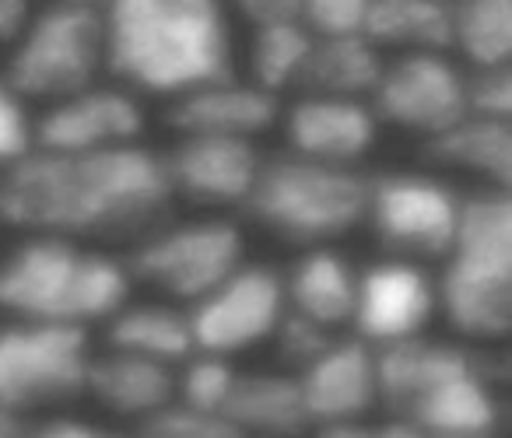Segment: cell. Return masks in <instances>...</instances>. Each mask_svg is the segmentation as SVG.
I'll list each match as a JSON object with an SVG mask.
<instances>
[{
    "label": "cell",
    "instance_id": "obj_1",
    "mask_svg": "<svg viewBox=\"0 0 512 438\" xmlns=\"http://www.w3.org/2000/svg\"><path fill=\"white\" fill-rule=\"evenodd\" d=\"M176 207L162 151H43L0 169V225L74 242H134Z\"/></svg>",
    "mask_w": 512,
    "mask_h": 438
},
{
    "label": "cell",
    "instance_id": "obj_2",
    "mask_svg": "<svg viewBox=\"0 0 512 438\" xmlns=\"http://www.w3.org/2000/svg\"><path fill=\"white\" fill-rule=\"evenodd\" d=\"M106 74L127 92L179 99L235 78L228 0H102Z\"/></svg>",
    "mask_w": 512,
    "mask_h": 438
},
{
    "label": "cell",
    "instance_id": "obj_3",
    "mask_svg": "<svg viewBox=\"0 0 512 438\" xmlns=\"http://www.w3.org/2000/svg\"><path fill=\"white\" fill-rule=\"evenodd\" d=\"M379 410L428 435H498L502 379L488 347L428 333L376 347Z\"/></svg>",
    "mask_w": 512,
    "mask_h": 438
},
{
    "label": "cell",
    "instance_id": "obj_4",
    "mask_svg": "<svg viewBox=\"0 0 512 438\" xmlns=\"http://www.w3.org/2000/svg\"><path fill=\"white\" fill-rule=\"evenodd\" d=\"M134 298L123 256L60 235H29L0 260V312L57 326H99Z\"/></svg>",
    "mask_w": 512,
    "mask_h": 438
},
{
    "label": "cell",
    "instance_id": "obj_5",
    "mask_svg": "<svg viewBox=\"0 0 512 438\" xmlns=\"http://www.w3.org/2000/svg\"><path fill=\"white\" fill-rule=\"evenodd\" d=\"M439 316L456 340L502 344L512 330V197L477 186L463 193L453 249L435 277Z\"/></svg>",
    "mask_w": 512,
    "mask_h": 438
},
{
    "label": "cell",
    "instance_id": "obj_6",
    "mask_svg": "<svg viewBox=\"0 0 512 438\" xmlns=\"http://www.w3.org/2000/svg\"><path fill=\"white\" fill-rule=\"evenodd\" d=\"M369 172L362 165H327L295 151L264 155L242 214L288 246H334L365 225Z\"/></svg>",
    "mask_w": 512,
    "mask_h": 438
},
{
    "label": "cell",
    "instance_id": "obj_7",
    "mask_svg": "<svg viewBox=\"0 0 512 438\" xmlns=\"http://www.w3.org/2000/svg\"><path fill=\"white\" fill-rule=\"evenodd\" d=\"M106 71L102 8L50 0L32 11L22 36L11 43L4 81L25 102H57L95 85Z\"/></svg>",
    "mask_w": 512,
    "mask_h": 438
},
{
    "label": "cell",
    "instance_id": "obj_8",
    "mask_svg": "<svg viewBox=\"0 0 512 438\" xmlns=\"http://www.w3.org/2000/svg\"><path fill=\"white\" fill-rule=\"evenodd\" d=\"M242 260H246V235L235 221H176L172 214L130 242L123 256L134 284H148L165 302H176L183 309L207 295L218 281H225Z\"/></svg>",
    "mask_w": 512,
    "mask_h": 438
},
{
    "label": "cell",
    "instance_id": "obj_9",
    "mask_svg": "<svg viewBox=\"0 0 512 438\" xmlns=\"http://www.w3.org/2000/svg\"><path fill=\"white\" fill-rule=\"evenodd\" d=\"M92 337L81 326L0 323V407L43 417L85 396Z\"/></svg>",
    "mask_w": 512,
    "mask_h": 438
},
{
    "label": "cell",
    "instance_id": "obj_10",
    "mask_svg": "<svg viewBox=\"0 0 512 438\" xmlns=\"http://www.w3.org/2000/svg\"><path fill=\"white\" fill-rule=\"evenodd\" d=\"M463 193L435 172L397 169L369 176L365 228L386 256L442 263L453 249Z\"/></svg>",
    "mask_w": 512,
    "mask_h": 438
},
{
    "label": "cell",
    "instance_id": "obj_11",
    "mask_svg": "<svg viewBox=\"0 0 512 438\" xmlns=\"http://www.w3.org/2000/svg\"><path fill=\"white\" fill-rule=\"evenodd\" d=\"M285 281L271 263L242 260L225 281L186 305L193 347L204 354L239 358L246 351L271 344L285 316Z\"/></svg>",
    "mask_w": 512,
    "mask_h": 438
},
{
    "label": "cell",
    "instance_id": "obj_12",
    "mask_svg": "<svg viewBox=\"0 0 512 438\" xmlns=\"http://www.w3.org/2000/svg\"><path fill=\"white\" fill-rule=\"evenodd\" d=\"M369 106L379 127L428 141L467 116V71L449 53H397L383 60Z\"/></svg>",
    "mask_w": 512,
    "mask_h": 438
},
{
    "label": "cell",
    "instance_id": "obj_13",
    "mask_svg": "<svg viewBox=\"0 0 512 438\" xmlns=\"http://www.w3.org/2000/svg\"><path fill=\"white\" fill-rule=\"evenodd\" d=\"M439 316L435 302V274L428 263L383 256L358 270L351 333L369 347H390L428 333Z\"/></svg>",
    "mask_w": 512,
    "mask_h": 438
},
{
    "label": "cell",
    "instance_id": "obj_14",
    "mask_svg": "<svg viewBox=\"0 0 512 438\" xmlns=\"http://www.w3.org/2000/svg\"><path fill=\"white\" fill-rule=\"evenodd\" d=\"M165 158L172 197L207 211H242L264 165L256 141L239 137H190L183 134Z\"/></svg>",
    "mask_w": 512,
    "mask_h": 438
},
{
    "label": "cell",
    "instance_id": "obj_15",
    "mask_svg": "<svg viewBox=\"0 0 512 438\" xmlns=\"http://www.w3.org/2000/svg\"><path fill=\"white\" fill-rule=\"evenodd\" d=\"M148 116L141 95L123 85H88L57 99L36 116V148L43 151H106L144 144Z\"/></svg>",
    "mask_w": 512,
    "mask_h": 438
},
{
    "label": "cell",
    "instance_id": "obj_16",
    "mask_svg": "<svg viewBox=\"0 0 512 438\" xmlns=\"http://www.w3.org/2000/svg\"><path fill=\"white\" fill-rule=\"evenodd\" d=\"M288 151L327 165H362L379 144V120L369 99L341 95H299L281 109Z\"/></svg>",
    "mask_w": 512,
    "mask_h": 438
},
{
    "label": "cell",
    "instance_id": "obj_17",
    "mask_svg": "<svg viewBox=\"0 0 512 438\" xmlns=\"http://www.w3.org/2000/svg\"><path fill=\"white\" fill-rule=\"evenodd\" d=\"M306 400L309 424L355 421L379 410L376 386V347L358 340L355 333H337L327 351L316 354L302 372H295Z\"/></svg>",
    "mask_w": 512,
    "mask_h": 438
},
{
    "label": "cell",
    "instance_id": "obj_18",
    "mask_svg": "<svg viewBox=\"0 0 512 438\" xmlns=\"http://www.w3.org/2000/svg\"><path fill=\"white\" fill-rule=\"evenodd\" d=\"M281 109H285L281 106V95L264 92L253 81L225 78L172 99L169 127L176 130V137L190 134L260 141V137L278 127Z\"/></svg>",
    "mask_w": 512,
    "mask_h": 438
},
{
    "label": "cell",
    "instance_id": "obj_19",
    "mask_svg": "<svg viewBox=\"0 0 512 438\" xmlns=\"http://www.w3.org/2000/svg\"><path fill=\"white\" fill-rule=\"evenodd\" d=\"M85 396L113 424L123 421L134 428L176 400V368L141 354L113 351V347H106L102 354L92 351Z\"/></svg>",
    "mask_w": 512,
    "mask_h": 438
},
{
    "label": "cell",
    "instance_id": "obj_20",
    "mask_svg": "<svg viewBox=\"0 0 512 438\" xmlns=\"http://www.w3.org/2000/svg\"><path fill=\"white\" fill-rule=\"evenodd\" d=\"M221 414L246 438H306L313 428L299 379L288 368L235 372L232 393Z\"/></svg>",
    "mask_w": 512,
    "mask_h": 438
},
{
    "label": "cell",
    "instance_id": "obj_21",
    "mask_svg": "<svg viewBox=\"0 0 512 438\" xmlns=\"http://www.w3.org/2000/svg\"><path fill=\"white\" fill-rule=\"evenodd\" d=\"M285 281V305L327 330L341 333L351 323L355 309L358 267L334 246H309L281 270Z\"/></svg>",
    "mask_w": 512,
    "mask_h": 438
},
{
    "label": "cell",
    "instance_id": "obj_22",
    "mask_svg": "<svg viewBox=\"0 0 512 438\" xmlns=\"http://www.w3.org/2000/svg\"><path fill=\"white\" fill-rule=\"evenodd\" d=\"M425 158L439 169L474 176L481 186H512V123L488 116H463L425 141Z\"/></svg>",
    "mask_w": 512,
    "mask_h": 438
},
{
    "label": "cell",
    "instance_id": "obj_23",
    "mask_svg": "<svg viewBox=\"0 0 512 438\" xmlns=\"http://www.w3.org/2000/svg\"><path fill=\"white\" fill-rule=\"evenodd\" d=\"M102 326H106V347L141 354V358L162 361L172 368L197 351L186 309L176 302H165V298L162 302H134L130 298Z\"/></svg>",
    "mask_w": 512,
    "mask_h": 438
},
{
    "label": "cell",
    "instance_id": "obj_24",
    "mask_svg": "<svg viewBox=\"0 0 512 438\" xmlns=\"http://www.w3.org/2000/svg\"><path fill=\"white\" fill-rule=\"evenodd\" d=\"M379 71H383V50H376L362 32H355V36H313V50L302 64L295 92L369 99Z\"/></svg>",
    "mask_w": 512,
    "mask_h": 438
},
{
    "label": "cell",
    "instance_id": "obj_25",
    "mask_svg": "<svg viewBox=\"0 0 512 438\" xmlns=\"http://www.w3.org/2000/svg\"><path fill=\"white\" fill-rule=\"evenodd\" d=\"M362 36L376 50L449 53L453 50V0H369Z\"/></svg>",
    "mask_w": 512,
    "mask_h": 438
},
{
    "label": "cell",
    "instance_id": "obj_26",
    "mask_svg": "<svg viewBox=\"0 0 512 438\" xmlns=\"http://www.w3.org/2000/svg\"><path fill=\"white\" fill-rule=\"evenodd\" d=\"M309 50H313V32L302 22L253 25V39H249L246 53L249 81L271 95L292 92L299 85V74Z\"/></svg>",
    "mask_w": 512,
    "mask_h": 438
},
{
    "label": "cell",
    "instance_id": "obj_27",
    "mask_svg": "<svg viewBox=\"0 0 512 438\" xmlns=\"http://www.w3.org/2000/svg\"><path fill=\"white\" fill-rule=\"evenodd\" d=\"M470 67L512 64V0H453V50Z\"/></svg>",
    "mask_w": 512,
    "mask_h": 438
},
{
    "label": "cell",
    "instance_id": "obj_28",
    "mask_svg": "<svg viewBox=\"0 0 512 438\" xmlns=\"http://www.w3.org/2000/svg\"><path fill=\"white\" fill-rule=\"evenodd\" d=\"M235 372L239 368H235L232 358L193 351L190 358L176 365V403L207 410V414H221L228 393H232Z\"/></svg>",
    "mask_w": 512,
    "mask_h": 438
},
{
    "label": "cell",
    "instance_id": "obj_29",
    "mask_svg": "<svg viewBox=\"0 0 512 438\" xmlns=\"http://www.w3.org/2000/svg\"><path fill=\"white\" fill-rule=\"evenodd\" d=\"M130 438H246L225 414H207L172 400L130 428Z\"/></svg>",
    "mask_w": 512,
    "mask_h": 438
},
{
    "label": "cell",
    "instance_id": "obj_30",
    "mask_svg": "<svg viewBox=\"0 0 512 438\" xmlns=\"http://www.w3.org/2000/svg\"><path fill=\"white\" fill-rule=\"evenodd\" d=\"M334 337H337L334 330H327V326H320V323H313V319L299 316V312L285 309V316H281L271 344H274V354H278L281 368H288V372H302L316 354L327 351V344Z\"/></svg>",
    "mask_w": 512,
    "mask_h": 438
},
{
    "label": "cell",
    "instance_id": "obj_31",
    "mask_svg": "<svg viewBox=\"0 0 512 438\" xmlns=\"http://www.w3.org/2000/svg\"><path fill=\"white\" fill-rule=\"evenodd\" d=\"M36 148V116L29 113V102L0 78V169L25 158Z\"/></svg>",
    "mask_w": 512,
    "mask_h": 438
},
{
    "label": "cell",
    "instance_id": "obj_32",
    "mask_svg": "<svg viewBox=\"0 0 512 438\" xmlns=\"http://www.w3.org/2000/svg\"><path fill=\"white\" fill-rule=\"evenodd\" d=\"M467 113L512 123V64L474 67L467 74Z\"/></svg>",
    "mask_w": 512,
    "mask_h": 438
},
{
    "label": "cell",
    "instance_id": "obj_33",
    "mask_svg": "<svg viewBox=\"0 0 512 438\" xmlns=\"http://www.w3.org/2000/svg\"><path fill=\"white\" fill-rule=\"evenodd\" d=\"M365 15L369 0H302V25L313 36H355Z\"/></svg>",
    "mask_w": 512,
    "mask_h": 438
},
{
    "label": "cell",
    "instance_id": "obj_34",
    "mask_svg": "<svg viewBox=\"0 0 512 438\" xmlns=\"http://www.w3.org/2000/svg\"><path fill=\"white\" fill-rule=\"evenodd\" d=\"M306 438H418V428L393 414H369L355 417V421H334V424H316L309 428Z\"/></svg>",
    "mask_w": 512,
    "mask_h": 438
},
{
    "label": "cell",
    "instance_id": "obj_35",
    "mask_svg": "<svg viewBox=\"0 0 512 438\" xmlns=\"http://www.w3.org/2000/svg\"><path fill=\"white\" fill-rule=\"evenodd\" d=\"M29 438H130V431H120L113 421H85V417L46 414L32 421Z\"/></svg>",
    "mask_w": 512,
    "mask_h": 438
},
{
    "label": "cell",
    "instance_id": "obj_36",
    "mask_svg": "<svg viewBox=\"0 0 512 438\" xmlns=\"http://www.w3.org/2000/svg\"><path fill=\"white\" fill-rule=\"evenodd\" d=\"M32 18V0H0V43H15Z\"/></svg>",
    "mask_w": 512,
    "mask_h": 438
},
{
    "label": "cell",
    "instance_id": "obj_37",
    "mask_svg": "<svg viewBox=\"0 0 512 438\" xmlns=\"http://www.w3.org/2000/svg\"><path fill=\"white\" fill-rule=\"evenodd\" d=\"M32 431V417H22L15 410L0 407V438H29Z\"/></svg>",
    "mask_w": 512,
    "mask_h": 438
},
{
    "label": "cell",
    "instance_id": "obj_38",
    "mask_svg": "<svg viewBox=\"0 0 512 438\" xmlns=\"http://www.w3.org/2000/svg\"><path fill=\"white\" fill-rule=\"evenodd\" d=\"M418 438H498V435H428V431H418Z\"/></svg>",
    "mask_w": 512,
    "mask_h": 438
},
{
    "label": "cell",
    "instance_id": "obj_39",
    "mask_svg": "<svg viewBox=\"0 0 512 438\" xmlns=\"http://www.w3.org/2000/svg\"><path fill=\"white\" fill-rule=\"evenodd\" d=\"M71 4H95V8H102V0H71Z\"/></svg>",
    "mask_w": 512,
    "mask_h": 438
}]
</instances>
